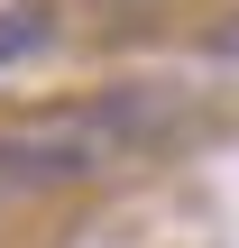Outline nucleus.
Wrapping results in <instances>:
<instances>
[{"label": "nucleus", "instance_id": "f257e3e1", "mask_svg": "<svg viewBox=\"0 0 239 248\" xmlns=\"http://www.w3.org/2000/svg\"><path fill=\"white\" fill-rule=\"evenodd\" d=\"M166 129H175V92H157V83H120V92H83V101L0 120V184L9 193L83 184V175L138 156V147H166Z\"/></svg>", "mask_w": 239, "mask_h": 248}, {"label": "nucleus", "instance_id": "7ed1b4c3", "mask_svg": "<svg viewBox=\"0 0 239 248\" xmlns=\"http://www.w3.org/2000/svg\"><path fill=\"white\" fill-rule=\"evenodd\" d=\"M212 55H239V18H221V28H212Z\"/></svg>", "mask_w": 239, "mask_h": 248}, {"label": "nucleus", "instance_id": "f03ea898", "mask_svg": "<svg viewBox=\"0 0 239 248\" xmlns=\"http://www.w3.org/2000/svg\"><path fill=\"white\" fill-rule=\"evenodd\" d=\"M46 37H55V18H46V9H0V64H28Z\"/></svg>", "mask_w": 239, "mask_h": 248}]
</instances>
